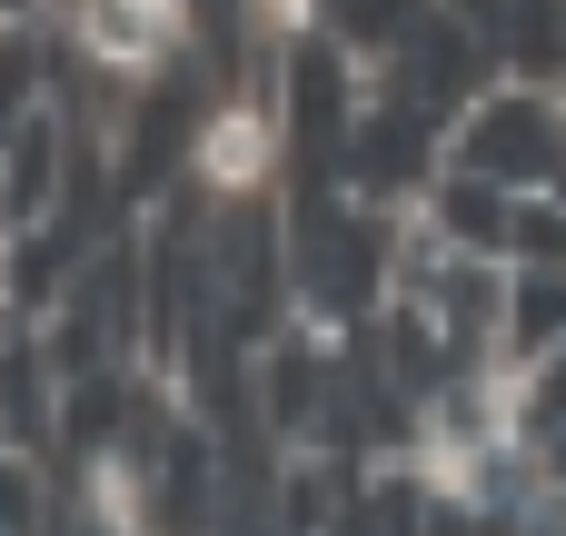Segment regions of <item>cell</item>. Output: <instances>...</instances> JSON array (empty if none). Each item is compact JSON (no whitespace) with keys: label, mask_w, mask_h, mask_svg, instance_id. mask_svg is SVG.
Wrapping results in <instances>:
<instances>
[{"label":"cell","mask_w":566,"mask_h":536,"mask_svg":"<svg viewBox=\"0 0 566 536\" xmlns=\"http://www.w3.org/2000/svg\"><path fill=\"white\" fill-rule=\"evenodd\" d=\"M537 199H547V209H557V219H566V159H557V179H547V189H537Z\"/></svg>","instance_id":"obj_5"},{"label":"cell","mask_w":566,"mask_h":536,"mask_svg":"<svg viewBox=\"0 0 566 536\" xmlns=\"http://www.w3.org/2000/svg\"><path fill=\"white\" fill-rule=\"evenodd\" d=\"M438 169H458V179H488V189H507V199H537L547 179H557L566 159V99L547 80H497V90H478L448 129H438Z\"/></svg>","instance_id":"obj_1"},{"label":"cell","mask_w":566,"mask_h":536,"mask_svg":"<svg viewBox=\"0 0 566 536\" xmlns=\"http://www.w3.org/2000/svg\"><path fill=\"white\" fill-rule=\"evenodd\" d=\"M557 99H566V90H557Z\"/></svg>","instance_id":"obj_8"},{"label":"cell","mask_w":566,"mask_h":536,"mask_svg":"<svg viewBox=\"0 0 566 536\" xmlns=\"http://www.w3.org/2000/svg\"><path fill=\"white\" fill-rule=\"evenodd\" d=\"M199 179H209L219 199H259V189L279 179V109L229 99V109L199 129Z\"/></svg>","instance_id":"obj_3"},{"label":"cell","mask_w":566,"mask_h":536,"mask_svg":"<svg viewBox=\"0 0 566 536\" xmlns=\"http://www.w3.org/2000/svg\"><path fill=\"white\" fill-rule=\"evenodd\" d=\"M547 348H566V269H507L497 278V368H537Z\"/></svg>","instance_id":"obj_4"},{"label":"cell","mask_w":566,"mask_h":536,"mask_svg":"<svg viewBox=\"0 0 566 536\" xmlns=\"http://www.w3.org/2000/svg\"><path fill=\"white\" fill-rule=\"evenodd\" d=\"M0 20H10V0H0Z\"/></svg>","instance_id":"obj_7"},{"label":"cell","mask_w":566,"mask_h":536,"mask_svg":"<svg viewBox=\"0 0 566 536\" xmlns=\"http://www.w3.org/2000/svg\"><path fill=\"white\" fill-rule=\"evenodd\" d=\"M557 80H566V50H557Z\"/></svg>","instance_id":"obj_6"},{"label":"cell","mask_w":566,"mask_h":536,"mask_svg":"<svg viewBox=\"0 0 566 536\" xmlns=\"http://www.w3.org/2000/svg\"><path fill=\"white\" fill-rule=\"evenodd\" d=\"M70 40L109 80H149L179 50V0H70Z\"/></svg>","instance_id":"obj_2"}]
</instances>
